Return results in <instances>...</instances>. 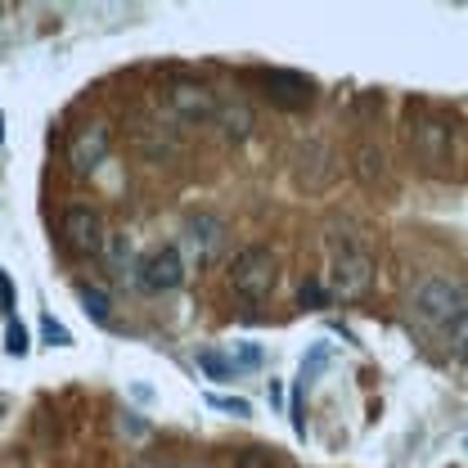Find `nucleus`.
<instances>
[{"label":"nucleus","mask_w":468,"mask_h":468,"mask_svg":"<svg viewBox=\"0 0 468 468\" xmlns=\"http://www.w3.org/2000/svg\"><path fill=\"white\" fill-rule=\"evenodd\" d=\"M41 334H46V343H50V347H72V334L58 324L55 315H41Z\"/></svg>","instance_id":"17"},{"label":"nucleus","mask_w":468,"mask_h":468,"mask_svg":"<svg viewBox=\"0 0 468 468\" xmlns=\"http://www.w3.org/2000/svg\"><path fill=\"white\" fill-rule=\"evenodd\" d=\"M185 243H189L194 261H212V257L221 252V243H226V221L212 217V212L189 217V221H185Z\"/></svg>","instance_id":"10"},{"label":"nucleus","mask_w":468,"mask_h":468,"mask_svg":"<svg viewBox=\"0 0 468 468\" xmlns=\"http://www.w3.org/2000/svg\"><path fill=\"white\" fill-rule=\"evenodd\" d=\"M275 280H280V261H275L271 248L252 243V248H243V252L234 257L230 284H234L239 297H248V302H266V297L275 292Z\"/></svg>","instance_id":"3"},{"label":"nucleus","mask_w":468,"mask_h":468,"mask_svg":"<svg viewBox=\"0 0 468 468\" xmlns=\"http://www.w3.org/2000/svg\"><path fill=\"white\" fill-rule=\"evenodd\" d=\"M77 297H81V311L95 320V324H109L113 320V302H109V292L95 289V284H77Z\"/></svg>","instance_id":"13"},{"label":"nucleus","mask_w":468,"mask_h":468,"mask_svg":"<svg viewBox=\"0 0 468 468\" xmlns=\"http://www.w3.org/2000/svg\"><path fill=\"white\" fill-rule=\"evenodd\" d=\"M297 302H302V306H311V311H320V306H329V289H324V284H315V280H306L302 292H297Z\"/></svg>","instance_id":"16"},{"label":"nucleus","mask_w":468,"mask_h":468,"mask_svg":"<svg viewBox=\"0 0 468 468\" xmlns=\"http://www.w3.org/2000/svg\"><path fill=\"white\" fill-rule=\"evenodd\" d=\"M217 122H221L226 140H248V135H252V109H248L243 100H226V104H217Z\"/></svg>","instance_id":"11"},{"label":"nucleus","mask_w":468,"mask_h":468,"mask_svg":"<svg viewBox=\"0 0 468 468\" xmlns=\"http://www.w3.org/2000/svg\"><path fill=\"white\" fill-rule=\"evenodd\" d=\"M374 284V257L365 248V239L351 226H334L329 230V292L334 297H365Z\"/></svg>","instance_id":"1"},{"label":"nucleus","mask_w":468,"mask_h":468,"mask_svg":"<svg viewBox=\"0 0 468 468\" xmlns=\"http://www.w3.org/2000/svg\"><path fill=\"white\" fill-rule=\"evenodd\" d=\"M167 104H172V113L180 117V122H189V126L217 122V95H212L203 81H189V77L172 81V90H167Z\"/></svg>","instance_id":"9"},{"label":"nucleus","mask_w":468,"mask_h":468,"mask_svg":"<svg viewBox=\"0 0 468 468\" xmlns=\"http://www.w3.org/2000/svg\"><path fill=\"white\" fill-rule=\"evenodd\" d=\"M230 365H234V374H239V369H257V365H261V351L252 347V343H243V347H234Z\"/></svg>","instance_id":"18"},{"label":"nucleus","mask_w":468,"mask_h":468,"mask_svg":"<svg viewBox=\"0 0 468 468\" xmlns=\"http://www.w3.org/2000/svg\"><path fill=\"white\" fill-rule=\"evenodd\" d=\"M198 369L207 374V378H234V365H230V356H221V351H198Z\"/></svg>","instance_id":"15"},{"label":"nucleus","mask_w":468,"mask_h":468,"mask_svg":"<svg viewBox=\"0 0 468 468\" xmlns=\"http://www.w3.org/2000/svg\"><path fill=\"white\" fill-rule=\"evenodd\" d=\"M207 401L217 410H226V414H234V419H248V414H252V406H248L243 397H207Z\"/></svg>","instance_id":"21"},{"label":"nucleus","mask_w":468,"mask_h":468,"mask_svg":"<svg viewBox=\"0 0 468 468\" xmlns=\"http://www.w3.org/2000/svg\"><path fill=\"white\" fill-rule=\"evenodd\" d=\"M356 172L365 185H374L378 176H383V154L374 149V144H360V154H356Z\"/></svg>","instance_id":"14"},{"label":"nucleus","mask_w":468,"mask_h":468,"mask_svg":"<svg viewBox=\"0 0 468 468\" xmlns=\"http://www.w3.org/2000/svg\"><path fill=\"white\" fill-rule=\"evenodd\" d=\"M234 468H280V464H275V455H266V451H243Z\"/></svg>","instance_id":"22"},{"label":"nucleus","mask_w":468,"mask_h":468,"mask_svg":"<svg viewBox=\"0 0 468 468\" xmlns=\"http://www.w3.org/2000/svg\"><path fill=\"white\" fill-rule=\"evenodd\" d=\"M109 126L95 117V122H81L77 131H72V140H68V167L77 176H90L104 158H109Z\"/></svg>","instance_id":"8"},{"label":"nucleus","mask_w":468,"mask_h":468,"mask_svg":"<svg viewBox=\"0 0 468 468\" xmlns=\"http://www.w3.org/2000/svg\"><path fill=\"white\" fill-rule=\"evenodd\" d=\"M5 351L9 356H27V329L18 320H9V338H5Z\"/></svg>","instance_id":"20"},{"label":"nucleus","mask_w":468,"mask_h":468,"mask_svg":"<svg viewBox=\"0 0 468 468\" xmlns=\"http://www.w3.org/2000/svg\"><path fill=\"white\" fill-rule=\"evenodd\" d=\"M58 234H63V248H68L72 257H100V252H104V239H109L100 212L86 207V203H72V207L63 212Z\"/></svg>","instance_id":"4"},{"label":"nucleus","mask_w":468,"mask_h":468,"mask_svg":"<svg viewBox=\"0 0 468 468\" xmlns=\"http://www.w3.org/2000/svg\"><path fill=\"white\" fill-rule=\"evenodd\" d=\"M100 257L109 261V271H113L117 280L135 275V266H140V261H135V252H131V239H126V234H109V239H104V252H100Z\"/></svg>","instance_id":"12"},{"label":"nucleus","mask_w":468,"mask_h":468,"mask_svg":"<svg viewBox=\"0 0 468 468\" xmlns=\"http://www.w3.org/2000/svg\"><path fill=\"white\" fill-rule=\"evenodd\" d=\"M414 311L437 324V329H451L460 315L468 311V284L464 280H451V275H432L414 289Z\"/></svg>","instance_id":"2"},{"label":"nucleus","mask_w":468,"mask_h":468,"mask_svg":"<svg viewBox=\"0 0 468 468\" xmlns=\"http://www.w3.org/2000/svg\"><path fill=\"white\" fill-rule=\"evenodd\" d=\"M451 351L468 360V311L460 315V320H455V324H451Z\"/></svg>","instance_id":"19"},{"label":"nucleus","mask_w":468,"mask_h":468,"mask_svg":"<svg viewBox=\"0 0 468 468\" xmlns=\"http://www.w3.org/2000/svg\"><path fill=\"white\" fill-rule=\"evenodd\" d=\"M0 144H5V117H0Z\"/></svg>","instance_id":"24"},{"label":"nucleus","mask_w":468,"mask_h":468,"mask_svg":"<svg viewBox=\"0 0 468 468\" xmlns=\"http://www.w3.org/2000/svg\"><path fill=\"white\" fill-rule=\"evenodd\" d=\"M410 144L428 167H446L451 163V122L437 113H410Z\"/></svg>","instance_id":"7"},{"label":"nucleus","mask_w":468,"mask_h":468,"mask_svg":"<svg viewBox=\"0 0 468 468\" xmlns=\"http://www.w3.org/2000/svg\"><path fill=\"white\" fill-rule=\"evenodd\" d=\"M180 280H185V257H180L176 243H163V248L144 252L140 266H135V284L144 292H172L180 289Z\"/></svg>","instance_id":"6"},{"label":"nucleus","mask_w":468,"mask_h":468,"mask_svg":"<svg viewBox=\"0 0 468 468\" xmlns=\"http://www.w3.org/2000/svg\"><path fill=\"white\" fill-rule=\"evenodd\" d=\"M257 81H261V95L275 109H284V113L311 109V100H315V81L302 77V72H292V68H261Z\"/></svg>","instance_id":"5"},{"label":"nucleus","mask_w":468,"mask_h":468,"mask_svg":"<svg viewBox=\"0 0 468 468\" xmlns=\"http://www.w3.org/2000/svg\"><path fill=\"white\" fill-rule=\"evenodd\" d=\"M0 306L14 315V284H9V275H5V271H0Z\"/></svg>","instance_id":"23"}]
</instances>
